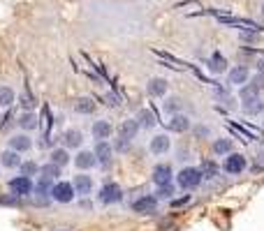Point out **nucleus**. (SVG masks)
Masks as SVG:
<instances>
[{"instance_id": "nucleus-23", "label": "nucleus", "mask_w": 264, "mask_h": 231, "mask_svg": "<svg viewBox=\"0 0 264 231\" xmlns=\"http://www.w3.org/2000/svg\"><path fill=\"white\" fill-rule=\"evenodd\" d=\"M241 111H244L246 115H257L264 111V102L259 100V97H255V100H246L244 104H241Z\"/></svg>"}, {"instance_id": "nucleus-21", "label": "nucleus", "mask_w": 264, "mask_h": 231, "mask_svg": "<svg viewBox=\"0 0 264 231\" xmlns=\"http://www.w3.org/2000/svg\"><path fill=\"white\" fill-rule=\"evenodd\" d=\"M51 162H54L56 166H60V169L67 166L72 162L70 151H67V148H54V151H51Z\"/></svg>"}, {"instance_id": "nucleus-14", "label": "nucleus", "mask_w": 264, "mask_h": 231, "mask_svg": "<svg viewBox=\"0 0 264 231\" xmlns=\"http://www.w3.org/2000/svg\"><path fill=\"white\" fill-rule=\"evenodd\" d=\"M7 148H10V151H16V153H28L30 148H33V139H30L28 134H14L7 141Z\"/></svg>"}, {"instance_id": "nucleus-6", "label": "nucleus", "mask_w": 264, "mask_h": 231, "mask_svg": "<svg viewBox=\"0 0 264 231\" xmlns=\"http://www.w3.org/2000/svg\"><path fill=\"white\" fill-rule=\"evenodd\" d=\"M10 190L14 192L16 196H28V194H33L35 185H33V178L16 176V178H12V181H10Z\"/></svg>"}, {"instance_id": "nucleus-30", "label": "nucleus", "mask_w": 264, "mask_h": 231, "mask_svg": "<svg viewBox=\"0 0 264 231\" xmlns=\"http://www.w3.org/2000/svg\"><path fill=\"white\" fill-rule=\"evenodd\" d=\"M137 123H139V127H146V130H151V127H155V115L151 113L149 109H141V111H139V118H137Z\"/></svg>"}, {"instance_id": "nucleus-34", "label": "nucleus", "mask_w": 264, "mask_h": 231, "mask_svg": "<svg viewBox=\"0 0 264 231\" xmlns=\"http://www.w3.org/2000/svg\"><path fill=\"white\" fill-rule=\"evenodd\" d=\"M172 194H174V187H172V185L158 187V201L160 199H172Z\"/></svg>"}, {"instance_id": "nucleus-43", "label": "nucleus", "mask_w": 264, "mask_h": 231, "mask_svg": "<svg viewBox=\"0 0 264 231\" xmlns=\"http://www.w3.org/2000/svg\"><path fill=\"white\" fill-rule=\"evenodd\" d=\"M60 231H67V229H60Z\"/></svg>"}, {"instance_id": "nucleus-24", "label": "nucleus", "mask_w": 264, "mask_h": 231, "mask_svg": "<svg viewBox=\"0 0 264 231\" xmlns=\"http://www.w3.org/2000/svg\"><path fill=\"white\" fill-rule=\"evenodd\" d=\"M232 148H234V143H232V139H215L213 141V155H218V157H225V155H229L232 153Z\"/></svg>"}, {"instance_id": "nucleus-7", "label": "nucleus", "mask_w": 264, "mask_h": 231, "mask_svg": "<svg viewBox=\"0 0 264 231\" xmlns=\"http://www.w3.org/2000/svg\"><path fill=\"white\" fill-rule=\"evenodd\" d=\"M149 151L153 155H164V153L172 151V139L167 134H153L149 141Z\"/></svg>"}, {"instance_id": "nucleus-44", "label": "nucleus", "mask_w": 264, "mask_h": 231, "mask_svg": "<svg viewBox=\"0 0 264 231\" xmlns=\"http://www.w3.org/2000/svg\"><path fill=\"white\" fill-rule=\"evenodd\" d=\"M262 127H264V123H262Z\"/></svg>"}, {"instance_id": "nucleus-33", "label": "nucleus", "mask_w": 264, "mask_h": 231, "mask_svg": "<svg viewBox=\"0 0 264 231\" xmlns=\"http://www.w3.org/2000/svg\"><path fill=\"white\" fill-rule=\"evenodd\" d=\"M51 187H54V181H51V178L40 176V183H37V192H40V194H46V192H51Z\"/></svg>"}, {"instance_id": "nucleus-18", "label": "nucleus", "mask_w": 264, "mask_h": 231, "mask_svg": "<svg viewBox=\"0 0 264 231\" xmlns=\"http://www.w3.org/2000/svg\"><path fill=\"white\" fill-rule=\"evenodd\" d=\"M111 132H114V127H111L109 121H95L93 127H90V134L98 141H107L111 136Z\"/></svg>"}, {"instance_id": "nucleus-1", "label": "nucleus", "mask_w": 264, "mask_h": 231, "mask_svg": "<svg viewBox=\"0 0 264 231\" xmlns=\"http://www.w3.org/2000/svg\"><path fill=\"white\" fill-rule=\"evenodd\" d=\"M202 181H204V178H202L200 166H183V169L176 174V185L185 192L197 190V187L202 185Z\"/></svg>"}, {"instance_id": "nucleus-39", "label": "nucleus", "mask_w": 264, "mask_h": 231, "mask_svg": "<svg viewBox=\"0 0 264 231\" xmlns=\"http://www.w3.org/2000/svg\"><path fill=\"white\" fill-rule=\"evenodd\" d=\"M128 146H130V141H123V139H118L116 141V151H128Z\"/></svg>"}, {"instance_id": "nucleus-19", "label": "nucleus", "mask_w": 264, "mask_h": 231, "mask_svg": "<svg viewBox=\"0 0 264 231\" xmlns=\"http://www.w3.org/2000/svg\"><path fill=\"white\" fill-rule=\"evenodd\" d=\"M19 127L23 132H33L37 125H40V121H37V113H33V111H23V113L19 115Z\"/></svg>"}, {"instance_id": "nucleus-22", "label": "nucleus", "mask_w": 264, "mask_h": 231, "mask_svg": "<svg viewBox=\"0 0 264 231\" xmlns=\"http://www.w3.org/2000/svg\"><path fill=\"white\" fill-rule=\"evenodd\" d=\"M209 70L213 72V74H223V72H227V61H225L223 53L213 51V55L209 58Z\"/></svg>"}, {"instance_id": "nucleus-8", "label": "nucleus", "mask_w": 264, "mask_h": 231, "mask_svg": "<svg viewBox=\"0 0 264 231\" xmlns=\"http://www.w3.org/2000/svg\"><path fill=\"white\" fill-rule=\"evenodd\" d=\"M155 208H158V196H153V194H144V196H139V199L132 204V211L139 213V215L155 213Z\"/></svg>"}, {"instance_id": "nucleus-29", "label": "nucleus", "mask_w": 264, "mask_h": 231, "mask_svg": "<svg viewBox=\"0 0 264 231\" xmlns=\"http://www.w3.org/2000/svg\"><path fill=\"white\" fill-rule=\"evenodd\" d=\"M181 106H183V102H181V97H176V95H172V97L164 100V111H167L170 115L181 113Z\"/></svg>"}, {"instance_id": "nucleus-2", "label": "nucleus", "mask_w": 264, "mask_h": 231, "mask_svg": "<svg viewBox=\"0 0 264 231\" xmlns=\"http://www.w3.org/2000/svg\"><path fill=\"white\" fill-rule=\"evenodd\" d=\"M49 194L56 204H72V201L77 199L75 187H72V183H67V181H56Z\"/></svg>"}, {"instance_id": "nucleus-26", "label": "nucleus", "mask_w": 264, "mask_h": 231, "mask_svg": "<svg viewBox=\"0 0 264 231\" xmlns=\"http://www.w3.org/2000/svg\"><path fill=\"white\" fill-rule=\"evenodd\" d=\"M200 171H202V178H204V181H213V178L220 174V166L215 164L213 160H206V162H202Z\"/></svg>"}, {"instance_id": "nucleus-25", "label": "nucleus", "mask_w": 264, "mask_h": 231, "mask_svg": "<svg viewBox=\"0 0 264 231\" xmlns=\"http://www.w3.org/2000/svg\"><path fill=\"white\" fill-rule=\"evenodd\" d=\"M16 102V93L12 91L10 85H0V109H10Z\"/></svg>"}, {"instance_id": "nucleus-42", "label": "nucleus", "mask_w": 264, "mask_h": 231, "mask_svg": "<svg viewBox=\"0 0 264 231\" xmlns=\"http://www.w3.org/2000/svg\"><path fill=\"white\" fill-rule=\"evenodd\" d=\"M262 19H264V3H262Z\"/></svg>"}, {"instance_id": "nucleus-40", "label": "nucleus", "mask_w": 264, "mask_h": 231, "mask_svg": "<svg viewBox=\"0 0 264 231\" xmlns=\"http://www.w3.org/2000/svg\"><path fill=\"white\" fill-rule=\"evenodd\" d=\"M257 74L264 76V58H259V61H257Z\"/></svg>"}, {"instance_id": "nucleus-17", "label": "nucleus", "mask_w": 264, "mask_h": 231, "mask_svg": "<svg viewBox=\"0 0 264 231\" xmlns=\"http://www.w3.org/2000/svg\"><path fill=\"white\" fill-rule=\"evenodd\" d=\"M81 143H84V134H81V130H77V127H70V130H65L63 134V148H81Z\"/></svg>"}, {"instance_id": "nucleus-13", "label": "nucleus", "mask_w": 264, "mask_h": 231, "mask_svg": "<svg viewBox=\"0 0 264 231\" xmlns=\"http://www.w3.org/2000/svg\"><path fill=\"white\" fill-rule=\"evenodd\" d=\"M190 118L185 113H174L170 115V121H167V127H170V132H176V134H183V132L190 130Z\"/></svg>"}, {"instance_id": "nucleus-10", "label": "nucleus", "mask_w": 264, "mask_h": 231, "mask_svg": "<svg viewBox=\"0 0 264 231\" xmlns=\"http://www.w3.org/2000/svg\"><path fill=\"white\" fill-rule=\"evenodd\" d=\"M75 166L81 171V174H86V171H90L95 164H98V160H95V153L93 151H79L75 155Z\"/></svg>"}, {"instance_id": "nucleus-9", "label": "nucleus", "mask_w": 264, "mask_h": 231, "mask_svg": "<svg viewBox=\"0 0 264 231\" xmlns=\"http://www.w3.org/2000/svg\"><path fill=\"white\" fill-rule=\"evenodd\" d=\"M167 91H170V81L162 79V76H153V79H149V83H146V93H149L151 97H164Z\"/></svg>"}, {"instance_id": "nucleus-11", "label": "nucleus", "mask_w": 264, "mask_h": 231, "mask_svg": "<svg viewBox=\"0 0 264 231\" xmlns=\"http://www.w3.org/2000/svg\"><path fill=\"white\" fill-rule=\"evenodd\" d=\"M139 123L135 121V118H128V121H121V125H118V139H123V141H132L137 134H139Z\"/></svg>"}, {"instance_id": "nucleus-28", "label": "nucleus", "mask_w": 264, "mask_h": 231, "mask_svg": "<svg viewBox=\"0 0 264 231\" xmlns=\"http://www.w3.org/2000/svg\"><path fill=\"white\" fill-rule=\"evenodd\" d=\"M60 166H56L54 162H49V164H44V166H40V176H44V178H51V181H58L60 178Z\"/></svg>"}, {"instance_id": "nucleus-31", "label": "nucleus", "mask_w": 264, "mask_h": 231, "mask_svg": "<svg viewBox=\"0 0 264 231\" xmlns=\"http://www.w3.org/2000/svg\"><path fill=\"white\" fill-rule=\"evenodd\" d=\"M21 176H28V178H33V176H37L40 174V166H37V162H33V160H28V162H21Z\"/></svg>"}, {"instance_id": "nucleus-12", "label": "nucleus", "mask_w": 264, "mask_h": 231, "mask_svg": "<svg viewBox=\"0 0 264 231\" xmlns=\"http://www.w3.org/2000/svg\"><path fill=\"white\" fill-rule=\"evenodd\" d=\"M95 160L98 164L102 166H109L111 164V155H114V148H111L109 141H98V146H95Z\"/></svg>"}, {"instance_id": "nucleus-36", "label": "nucleus", "mask_w": 264, "mask_h": 231, "mask_svg": "<svg viewBox=\"0 0 264 231\" xmlns=\"http://www.w3.org/2000/svg\"><path fill=\"white\" fill-rule=\"evenodd\" d=\"M190 201V194H185V196H181V199H170V206L172 208H181V206H185Z\"/></svg>"}, {"instance_id": "nucleus-5", "label": "nucleus", "mask_w": 264, "mask_h": 231, "mask_svg": "<svg viewBox=\"0 0 264 231\" xmlns=\"http://www.w3.org/2000/svg\"><path fill=\"white\" fill-rule=\"evenodd\" d=\"M151 181H153L158 187L172 185V181H174V171H172L170 164H155L153 174H151Z\"/></svg>"}, {"instance_id": "nucleus-35", "label": "nucleus", "mask_w": 264, "mask_h": 231, "mask_svg": "<svg viewBox=\"0 0 264 231\" xmlns=\"http://www.w3.org/2000/svg\"><path fill=\"white\" fill-rule=\"evenodd\" d=\"M250 85H253V88H257L259 93L264 91V76L262 74H255L253 79H250Z\"/></svg>"}, {"instance_id": "nucleus-38", "label": "nucleus", "mask_w": 264, "mask_h": 231, "mask_svg": "<svg viewBox=\"0 0 264 231\" xmlns=\"http://www.w3.org/2000/svg\"><path fill=\"white\" fill-rule=\"evenodd\" d=\"M241 40H244V42H255V40H257V33H255V31H244V33H241Z\"/></svg>"}, {"instance_id": "nucleus-4", "label": "nucleus", "mask_w": 264, "mask_h": 231, "mask_svg": "<svg viewBox=\"0 0 264 231\" xmlns=\"http://www.w3.org/2000/svg\"><path fill=\"white\" fill-rule=\"evenodd\" d=\"M246 166H248V160H246V155H241V153H229V155H225L223 169L227 171L229 176H239V174H244Z\"/></svg>"}, {"instance_id": "nucleus-27", "label": "nucleus", "mask_w": 264, "mask_h": 231, "mask_svg": "<svg viewBox=\"0 0 264 231\" xmlns=\"http://www.w3.org/2000/svg\"><path fill=\"white\" fill-rule=\"evenodd\" d=\"M95 109H98V104H95V102L90 100V97H81V100L75 104V111H77V113H81V115L95 113Z\"/></svg>"}, {"instance_id": "nucleus-16", "label": "nucleus", "mask_w": 264, "mask_h": 231, "mask_svg": "<svg viewBox=\"0 0 264 231\" xmlns=\"http://www.w3.org/2000/svg\"><path fill=\"white\" fill-rule=\"evenodd\" d=\"M248 79H250V72H248V67L246 65H236V67H232V70L227 72V81L232 85H244V83H248Z\"/></svg>"}, {"instance_id": "nucleus-37", "label": "nucleus", "mask_w": 264, "mask_h": 231, "mask_svg": "<svg viewBox=\"0 0 264 231\" xmlns=\"http://www.w3.org/2000/svg\"><path fill=\"white\" fill-rule=\"evenodd\" d=\"M21 106H23L26 111H30V109H33V97H30L28 93H26V95H21Z\"/></svg>"}, {"instance_id": "nucleus-20", "label": "nucleus", "mask_w": 264, "mask_h": 231, "mask_svg": "<svg viewBox=\"0 0 264 231\" xmlns=\"http://www.w3.org/2000/svg\"><path fill=\"white\" fill-rule=\"evenodd\" d=\"M0 164L5 166V169H19L21 166V157H19V153L16 151H3L0 153Z\"/></svg>"}, {"instance_id": "nucleus-15", "label": "nucleus", "mask_w": 264, "mask_h": 231, "mask_svg": "<svg viewBox=\"0 0 264 231\" xmlns=\"http://www.w3.org/2000/svg\"><path fill=\"white\" fill-rule=\"evenodd\" d=\"M72 187H75L77 194L86 199V196L93 192V178H90L88 174H79V176H75V181H72Z\"/></svg>"}, {"instance_id": "nucleus-3", "label": "nucleus", "mask_w": 264, "mask_h": 231, "mask_svg": "<svg viewBox=\"0 0 264 231\" xmlns=\"http://www.w3.org/2000/svg\"><path fill=\"white\" fill-rule=\"evenodd\" d=\"M123 199V190H121L118 183H105L100 187V194H98V201H100L102 206H114L118 201Z\"/></svg>"}, {"instance_id": "nucleus-41", "label": "nucleus", "mask_w": 264, "mask_h": 231, "mask_svg": "<svg viewBox=\"0 0 264 231\" xmlns=\"http://www.w3.org/2000/svg\"><path fill=\"white\" fill-rule=\"evenodd\" d=\"M107 100H109V104H111V106L121 104V102H118V97H116V95H107Z\"/></svg>"}, {"instance_id": "nucleus-32", "label": "nucleus", "mask_w": 264, "mask_h": 231, "mask_svg": "<svg viewBox=\"0 0 264 231\" xmlns=\"http://www.w3.org/2000/svg\"><path fill=\"white\" fill-rule=\"evenodd\" d=\"M239 97H241V102L255 100V97H259V91H257V88H253L250 83H244V85H241V91H239Z\"/></svg>"}]
</instances>
